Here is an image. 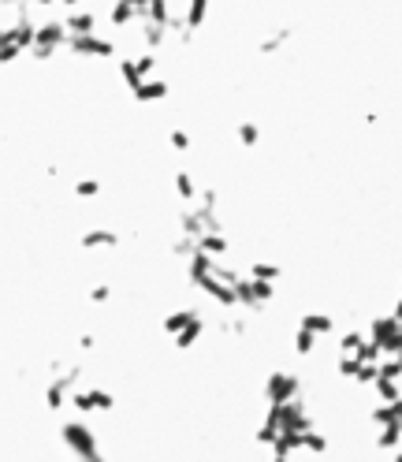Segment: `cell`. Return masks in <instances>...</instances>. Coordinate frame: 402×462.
Listing matches in <instances>:
<instances>
[{"label":"cell","instance_id":"6da1fadb","mask_svg":"<svg viewBox=\"0 0 402 462\" xmlns=\"http://www.w3.org/2000/svg\"><path fill=\"white\" fill-rule=\"evenodd\" d=\"M264 399L272 406L298 399V376L295 373H268L264 376Z\"/></svg>","mask_w":402,"mask_h":462},{"label":"cell","instance_id":"7a4b0ae2","mask_svg":"<svg viewBox=\"0 0 402 462\" xmlns=\"http://www.w3.org/2000/svg\"><path fill=\"white\" fill-rule=\"evenodd\" d=\"M71 52H78V57H100V60H112L116 57V45L97 38V34H78V38H67Z\"/></svg>","mask_w":402,"mask_h":462},{"label":"cell","instance_id":"3957f363","mask_svg":"<svg viewBox=\"0 0 402 462\" xmlns=\"http://www.w3.org/2000/svg\"><path fill=\"white\" fill-rule=\"evenodd\" d=\"M78 243H82V250H112L120 243V235L112 228H89V231H82Z\"/></svg>","mask_w":402,"mask_h":462},{"label":"cell","instance_id":"277c9868","mask_svg":"<svg viewBox=\"0 0 402 462\" xmlns=\"http://www.w3.org/2000/svg\"><path fill=\"white\" fill-rule=\"evenodd\" d=\"M168 90L171 86L164 79H145V82H138V86L131 90V94H134V101H142V105H157V101L168 97Z\"/></svg>","mask_w":402,"mask_h":462},{"label":"cell","instance_id":"5b68a950","mask_svg":"<svg viewBox=\"0 0 402 462\" xmlns=\"http://www.w3.org/2000/svg\"><path fill=\"white\" fill-rule=\"evenodd\" d=\"M209 15V0H187V12H182V23H187V38H194V30L205 26Z\"/></svg>","mask_w":402,"mask_h":462},{"label":"cell","instance_id":"8992f818","mask_svg":"<svg viewBox=\"0 0 402 462\" xmlns=\"http://www.w3.org/2000/svg\"><path fill=\"white\" fill-rule=\"evenodd\" d=\"M94 26H97V15H94V12H71L67 19H63V30H67V38L94 34Z\"/></svg>","mask_w":402,"mask_h":462},{"label":"cell","instance_id":"52a82bcc","mask_svg":"<svg viewBox=\"0 0 402 462\" xmlns=\"http://www.w3.org/2000/svg\"><path fill=\"white\" fill-rule=\"evenodd\" d=\"M298 328H306V332H313L317 339H324V336H332V317L328 313H302V321H298Z\"/></svg>","mask_w":402,"mask_h":462},{"label":"cell","instance_id":"ba28073f","mask_svg":"<svg viewBox=\"0 0 402 462\" xmlns=\"http://www.w3.org/2000/svg\"><path fill=\"white\" fill-rule=\"evenodd\" d=\"M198 317H201L198 310H176V313H168V317H164V332H168V336H179V332L190 328Z\"/></svg>","mask_w":402,"mask_h":462},{"label":"cell","instance_id":"9c48e42d","mask_svg":"<svg viewBox=\"0 0 402 462\" xmlns=\"http://www.w3.org/2000/svg\"><path fill=\"white\" fill-rule=\"evenodd\" d=\"M142 19H145V23H160V26H168V19H171V4H168V0H149V4H145V12H142Z\"/></svg>","mask_w":402,"mask_h":462},{"label":"cell","instance_id":"30bf717a","mask_svg":"<svg viewBox=\"0 0 402 462\" xmlns=\"http://www.w3.org/2000/svg\"><path fill=\"white\" fill-rule=\"evenodd\" d=\"M176 198L179 201H194L198 198V183H194V175H190L187 168L176 172Z\"/></svg>","mask_w":402,"mask_h":462},{"label":"cell","instance_id":"8fae6325","mask_svg":"<svg viewBox=\"0 0 402 462\" xmlns=\"http://www.w3.org/2000/svg\"><path fill=\"white\" fill-rule=\"evenodd\" d=\"M317 343H321V339H317L313 332H306V328H295V336H290V347H295V354H302V358L313 354Z\"/></svg>","mask_w":402,"mask_h":462},{"label":"cell","instance_id":"7c38bea8","mask_svg":"<svg viewBox=\"0 0 402 462\" xmlns=\"http://www.w3.org/2000/svg\"><path fill=\"white\" fill-rule=\"evenodd\" d=\"M235 138H239V145H246V150H253V145L261 142V127L253 123V119H242V123L235 127Z\"/></svg>","mask_w":402,"mask_h":462},{"label":"cell","instance_id":"4fadbf2b","mask_svg":"<svg viewBox=\"0 0 402 462\" xmlns=\"http://www.w3.org/2000/svg\"><path fill=\"white\" fill-rule=\"evenodd\" d=\"M283 269L276 261H253L250 265V280H264V283H272V280H279Z\"/></svg>","mask_w":402,"mask_h":462},{"label":"cell","instance_id":"5bb4252c","mask_svg":"<svg viewBox=\"0 0 402 462\" xmlns=\"http://www.w3.org/2000/svg\"><path fill=\"white\" fill-rule=\"evenodd\" d=\"M116 26H127L131 19H138V12H134V4L131 0H112V15H108Z\"/></svg>","mask_w":402,"mask_h":462},{"label":"cell","instance_id":"9a60e30c","mask_svg":"<svg viewBox=\"0 0 402 462\" xmlns=\"http://www.w3.org/2000/svg\"><path fill=\"white\" fill-rule=\"evenodd\" d=\"M290 34H295V30H290V26H279L276 34H268V38H264V41L257 45V49L264 52V57H272V52H279V49H283V41H287Z\"/></svg>","mask_w":402,"mask_h":462},{"label":"cell","instance_id":"2e32d148","mask_svg":"<svg viewBox=\"0 0 402 462\" xmlns=\"http://www.w3.org/2000/svg\"><path fill=\"white\" fill-rule=\"evenodd\" d=\"M164 34H168V26H160V23H145V19H142V41L149 45V49H157V45L164 41Z\"/></svg>","mask_w":402,"mask_h":462},{"label":"cell","instance_id":"e0dca14e","mask_svg":"<svg viewBox=\"0 0 402 462\" xmlns=\"http://www.w3.org/2000/svg\"><path fill=\"white\" fill-rule=\"evenodd\" d=\"M97 190H100L97 179H78V183H75V194H78V198H94Z\"/></svg>","mask_w":402,"mask_h":462},{"label":"cell","instance_id":"ac0fdd59","mask_svg":"<svg viewBox=\"0 0 402 462\" xmlns=\"http://www.w3.org/2000/svg\"><path fill=\"white\" fill-rule=\"evenodd\" d=\"M168 142H171V150H179V153H187V150H190V134H187V131H171V134H168Z\"/></svg>","mask_w":402,"mask_h":462},{"label":"cell","instance_id":"d6986e66","mask_svg":"<svg viewBox=\"0 0 402 462\" xmlns=\"http://www.w3.org/2000/svg\"><path fill=\"white\" fill-rule=\"evenodd\" d=\"M89 299H94V302H108V299H112V288H108V283H97V288L89 291Z\"/></svg>","mask_w":402,"mask_h":462},{"label":"cell","instance_id":"ffe728a7","mask_svg":"<svg viewBox=\"0 0 402 462\" xmlns=\"http://www.w3.org/2000/svg\"><path fill=\"white\" fill-rule=\"evenodd\" d=\"M19 4H23V8H52L56 0H19Z\"/></svg>","mask_w":402,"mask_h":462},{"label":"cell","instance_id":"44dd1931","mask_svg":"<svg viewBox=\"0 0 402 462\" xmlns=\"http://www.w3.org/2000/svg\"><path fill=\"white\" fill-rule=\"evenodd\" d=\"M56 4H63V8H78L82 0H56Z\"/></svg>","mask_w":402,"mask_h":462},{"label":"cell","instance_id":"7402d4cb","mask_svg":"<svg viewBox=\"0 0 402 462\" xmlns=\"http://www.w3.org/2000/svg\"><path fill=\"white\" fill-rule=\"evenodd\" d=\"M0 4H19V0H0Z\"/></svg>","mask_w":402,"mask_h":462}]
</instances>
